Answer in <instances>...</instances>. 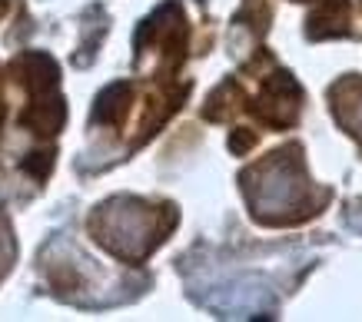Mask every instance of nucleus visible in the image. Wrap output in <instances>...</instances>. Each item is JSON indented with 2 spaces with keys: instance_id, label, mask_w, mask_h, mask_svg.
I'll use <instances>...</instances> for the list:
<instances>
[{
  "instance_id": "f257e3e1",
  "label": "nucleus",
  "mask_w": 362,
  "mask_h": 322,
  "mask_svg": "<svg viewBox=\"0 0 362 322\" xmlns=\"http://www.w3.org/2000/svg\"><path fill=\"white\" fill-rule=\"evenodd\" d=\"M97 233L100 243L113 249L117 256H127V259H140L143 253H150V246L160 239V229H156V216L143 203L133 200H117L107 203L103 210L97 213Z\"/></svg>"
},
{
  "instance_id": "f03ea898",
  "label": "nucleus",
  "mask_w": 362,
  "mask_h": 322,
  "mask_svg": "<svg viewBox=\"0 0 362 322\" xmlns=\"http://www.w3.org/2000/svg\"><path fill=\"white\" fill-rule=\"evenodd\" d=\"M250 203L259 220H286V213L293 210L303 196V186L309 179L303 177L296 160L273 153L269 163L256 169L250 177Z\"/></svg>"
},
{
  "instance_id": "20e7f679",
  "label": "nucleus",
  "mask_w": 362,
  "mask_h": 322,
  "mask_svg": "<svg viewBox=\"0 0 362 322\" xmlns=\"http://www.w3.org/2000/svg\"><path fill=\"white\" fill-rule=\"evenodd\" d=\"M13 259V243H11V229H7V220L0 216V276L7 273V266H11Z\"/></svg>"
},
{
  "instance_id": "7ed1b4c3",
  "label": "nucleus",
  "mask_w": 362,
  "mask_h": 322,
  "mask_svg": "<svg viewBox=\"0 0 362 322\" xmlns=\"http://www.w3.org/2000/svg\"><path fill=\"white\" fill-rule=\"evenodd\" d=\"M336 113L352 133L362 136V83H356V80L342 83L339 93H336Z\"/></svg>"
}]
</instances>
